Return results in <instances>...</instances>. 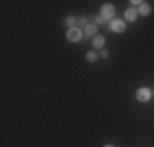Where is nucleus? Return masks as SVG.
I'll return each instance as SVG.
<instances>
[{
	"mask_svg": "<svg viewBox=\"0 0 154 147\" xmlns=\"http://www.w3.org/2000/svg\"><path fill=\"white\" fill-rule=\"evenodd\" d=\"M125 18H126L128 21H134L138 18V10L133 8V7H130V8L125 12Z\"/></svg>",
	"mask_w": 154,
	"mask_h": 147,
	"instance_id": "39448f33",
	"label": "nucleus"
},
{
	"mask_svg": "<svg viewBox=\"0 0 154 147\" xmlns=\"http://www.w3.org/2000/svg\"><path fill=\"white\" fill-rule=\"evenodd\" d=\"M66 26H69V29L71 28H75V18H72V16H69V18H66Z\"/></svg>",
	"mask_w": 154,
	"mask_h": 147,
	"instance_id": "1a4fd4ad",
	"label": "nucleus"
},
{
	"mask_svg": "<svg viewBox=\"0 0 154 147\" xmlns=\"http://www.w3.org/2000/svg\"><path fill=\"white\" fill-rule=\"evenodd\" d=\"M79 26H87V18H80V20H79Z\"/></svg>",
	"mask_w": 154,
	"mask_h": 147,
	"instance_id": "9b49d317",
	"label": "nucleus"
},
{
	"mask_svg": "<svg viewBox=\"0 0 154 147\" xmlns=\"http://www.w3.org/2000/svg\"><path fill=\"white\" fill-rule=\"evenodd\" d=\"M95 21H97V23H103V18H102V16H97V18H95Z\"/></svg>",
	"mask_w": 154,
	"mask_h": 147,
	"instance_id": "ddd939ff",
	"label": "nucleus"
},
{
	"mask_svg": "<svg viewBox=\"0 0 154 147\" xmlns=\"http://www.w3.org/2000/svg\"><path fill=\"white\" fill-rule=\"evenodd\" d=\"M100 16L103 18V20H113V16H115V7L110 5V3L103 5L100 10Z\"/></svg>",
	"mask_w": 154,
	"mask_h": 147,
	"instance_id": "f257e3e1",
	"label": "nucleus"
},
{
	"mask_svg": "<svg viewBox=\"0 0 154 147\" xmlns=\"http://www.w3.org/2000/svg\"><path fill=\"white\" fill-rule=\"evenodd\" d=\"M138 13H141L143 16H144V15H149V13H151V7H149L148 3H144V2H143L141 5H139V10H138Z\"/></svg>",
	"mask_w": 154,
	"mask_h": 147,
	"instance_id": "0eeeda50",
	"label": "nucleus"
},
{
	"mask_svg": "<svg viewBox=\"0 0 154 147\" xmlns=\"http://www.w3.org/2000/svg\"><path fill=\"white\" fill-rule=\"evenodd\" d=\"M110 29L115 31V33L125 31V21H122V20H112V21H110Z\"/></svg>",
	"mask_w": 154,
	"mask_h": 147,
	"instance_id": "7ed1b4c3",
	"label": "nucleus"
},
{
	"mask_svg": "<svg viewBox=\"0 0 154 147\" xmlns=\"http://www.w3.org/2000/svg\"><path fill=\"white\" fill-rule=\"evenodd\" d=\"M92 44H94V47H102L105 44V38H103V36H100V34H97L94 38V43Z\"/></svg>",
	"mask_w": 154,
	"mask_h": 147,
	"instance_id": "6e6552de",
	"label": "nucleus"
},
{
	"mask_svg": "<svg viewBox=\"0 0 154 147\" xmlns=\"http://www.w3.org/2000/svg\"><path fill=\"white\" fill-rule=\"evenodd\" d=\"M97 57H98V54L94 52V51L87 52V61H89V62H95V61H97Z\"/></svg>",
	"mask_w": 154,
	"mask_h": 147,
	"instance_id": "9d476101",
	"label": "nucleus"
},
{
	"mask_svg": "<svg viewBox=\"0 0 154 147\" xmlns=\"http://www.w3.org/2000/svg\"><path fill=\"white\" fill-rule=\"evenodd\" d=\"M136 98H138V101H148L151 98V92L148 88H139L136 92Z\"/></svg>",
	"mask_w": 154,
	"mask_h": 147,
	"instance_id": "20e7f679",
	"label": "nucleus"
},
{
	"mask_svg": "<svg viewBox=\"0 0 154 147\" xmlns=\"http://www.w3.org/2000/svg\"><path fill=\"white\" fill-rule=\"evenodd\" d=\"M105 147H113V146H105Z\"/></svg>",
	"mask_w": 154,
	"mask_h": 147,
	"instance_id": "4468645a",
	"label": "nucleus"
},
{
	"mask_svg": "<svg viewBox=\"0 0 154 147\" xmlns=\"http://www.w3.org/2000/svg\"><path fill=\"white\" fill-rule=\"evenodd\" d=\"M95 33H97V25H87L85 28H84V34L89 38V36H94Z\"/></svg>",
	"mask_w": 154,
	"mask_h": 147,
	"instance_id": "423d86ee",
	"label": "nucleus"
},
{
	"mask_svg": "<svg viewBox=\"0 0 154 147\" xmlns=\"http://www.w3.org/2000/svg\"><path fill=\"white\" fill-rule=\"evenodd\" d=\"M100 56H102V57H107V56H108V51H107V49H102Z\"/></svg>",
	"mask_w": 154,
	"mask_h": 147,
	"instance_id": "f8f14e48",
	"label": "nucleus"
},
{
	"mask_svg": "<svg viewBox=\"0 0 154 147\" xmlns=\"http://www.w3.org/2000/svg\"><path fill=\"white\" fill-rule=\"evenodd\" d=\"M80 38H82V31H80L77 26H75V28H71V29L67 31V39H69V41L77 43Z\"/></svg>",
	"mask_w": 154,
	"mask_h": 147,
	"instance_id": "f03ea898",
	"label": "nucleus"
}]
</instances>
